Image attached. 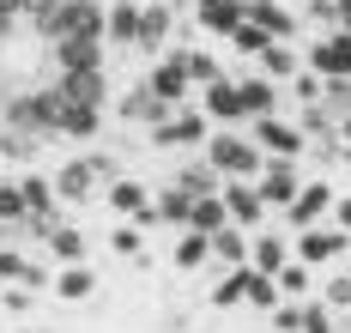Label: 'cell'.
I'll return each instance as SVG.
<instances>
[{
	"instance_id": "1",
	"label": "cell",
	"mask_w": 351,
	"mask_h": 333,
	"mask_svg": "<svg viewBox=\"0 0 351 333\" xmlns=\"http://www.w3.org/2000/svg\"><path fill=\"white\" fill-rule=\"evenodd\" d=\"M206 164L218 170V176L254 182V176H261V164H267V151L254 146V134H248V127H212V140H206Z\"/></svg>"
},
{
	"instance_id": "2",
	"label": "cell",
	"mask_w": 351,
	"mask_h": 333,
	"mask_svg": "<svg viewBox=\"0 0 351 333\" xmlns=\"http://www.w3.org/2000/svg\"><path fill=\"white\" fill-rule=\"evenodd\" d=\"M115 176H121V170H115L109 151H79V158H67V164L55 170V194L79 206V200H91L104 182H115Z\"/></svg>"
},
{
	"instance_id": "3",
	"label": "cell",
	"mask_w": 351,
	"mask_h": 333,
	"mask_svg": "<svg viewBox=\"0 0 351 333\" xmlns=\"http://www.w3.org/2000/svg\"><path fill=\"white\" fill-rule=\"evenodd\" d=\"M104 18H109L104 0H61V6L36 25V37H43V42H61V37H104ZM104 42H109V37H104Z\"/></svg>"
},
{
	"instance_id": "4",
	"label": "cell",
	"mask_w": 351,
	"mask_h": 333,
	"mask_svg": "<svg viewBox=\"0 0 351 333\" xmlns=\"http://www.w3.org/2000/svg\"><path fill=\"white\" fill-rule=\"evenodd\" d=\"M212 127H218V121H212L200 103H182L170 121H158V127H152V146H158V151H206Z\"/></svg>"
},
{
	"instance_id": "5",
	"label": "cell",
	"mask_w": 351,
	"mask_h": 333,
	"mask_svg": "<svg viewBox=\"0 0 351 333\" xmlns=\"http://www.w3.org/2000/svg\"><path fill=\"white\" fill-rule=\"evenodd\" d=\"M346 255H351V230H339L333 219L297 230V260H309V267H339Z\"/></svg>"
},
{
	"instance_id": "6",
	"label": "cell",
	"mask_w": 351,
	"mask_h": 333,
	"mask_svg": "<svg viewBox=\"0 0 351 333\" xmlns=\"http://www.w3.org/2000/svg\"><path fill=\"white\" fill-rule=\"evenodd\" d=\"M115 115H121L128 127H145V134H152L158 121H170V115H176V103H164V97L152 91V79H134V85L115 97Z\"/></svg>"
},
{
	"instance_id": "7",
	"label": "cell",
	"mask_w": 351,
	"mask_h": 333,
	"mask_svg": "<svg viewBox=\"0 0 351 333\" xmlns=\"http://www.w3.org/2000/svg\"><path fill=\"white\" fill-rule=\"evenodd\" d=\"M248 134H254V146L267 151V158H303V151H309V134H303L297 121H285V115L248 121Z\"/></svg>"
},
{
	"instance_id": "8",
	"label": "cell",
	"mask_w": 351,
	"mask_h": 333,
	"mask_svg": "<svg viewBox=\"0 0 351 333\" xmlns=\"http://www.w3.org/2000/svg\"><path fill=\"white\" fill-rule=\"evenodd\" d=\"M152 91H158V97H164V103H176V110H182V103H188V91H194V79H188V42H182V49H164V55H158V61H152Z\"/></svg>"
},
{
	"instance_id": "9",
	"label": "cell",
	"mask_w": 351,
	"mask_h": 333,
	"mask_svg": "<svg viewBox=\"0 0 351 333\" xmlns=\"http://www.w3.org/2000/svg\"><path fill=\"white\" fill-rule=\"evenodd\" d=\"M333 200H339V194H333V182H303L297 188V200H291V206H285V230H309V224H321V219H333Z\"/></svg>"
},
{
	"instance_id": "10",
	"label": "cell",
	"mask_w": 351,
	"mask_h": 333,
	"mask_svg": "<svg viewBox=\"0 0 351 333\" xmlns=\"http://www.w3.org/2000/svg\"><path fill=\"white\" fill-rule=\"evenodd\" d=\"M254 188H261V200L267 206H291L297 200V188H303V170H297V158H267L261 164V176H254Z\"/></svg>"
},
{
	"instance_id": "11",
	"label": "cell",
	"mask_w": 351,
	"mask_h": 333,
	"mask_svg": "<svg viewBox=\"0 0 351 333\" xmlns=\"http://www.w3.org/2000/svg\"><path fill=\"white\" fill-rule=\"evenodd\" d=\"M303 67H315L321 79H351V37L346 31H321L303 55Z\"/></svg>"
},
{
	"instance_id": "12",
	"label": "cell",
	"mask_w": 351,
	"mask_h": 333,
	"mask_svg": "<svg viewBox=\"0 0 351 333\" xmlns=\"http://www.w3.org/2000/svg\"><path fill=\"white\" fill-rule=\"evenodd\" d=\"M218 194H224V206H230V224H243V230H267V212H273V206L261 200V188H254V182L224 176V188H218Z\"/></svg>"
},
{
	"instance_id": "13",
	"label": "cell",
	"mask_w": 351,
	"mask_h": 333,
	"mask_svg": "<svg viewBox=\"0 0 351 333\" xmlns=\"http://www.w3.org/2000/svg\"><path fill=\"white\" fill-rule=\"evenodd\" d=\"M200 110H206L218 127H248V115H243V91H237V73L212 79L206 91H200Z\"/></svg>"
},
{
	"instance_id": "14",
	"label": "cell",
	"mask_w": 351,
	"mask_h": 333,
	"mask_svg": "<svg viewBox=\"0 0 351 333\" xmlns=\"http://www.w3.org/2000/svg\"><path fill=\"white\" fill-rule=\"evenodd\" d=\"M97 127H104V110H97V103H79V97H67V103H61V121H55V140L91 146V140H97Z\"/></svg>"
},
{
	"instance_id": "15",
	"label": "cell",
	"mask_w": 351,
	"mask_h": 333,
	"mask_svg": "<svg viewBox=\"0 0 351 333\" xmlns=\"http://www.w3.org/2000/svg\"><path fill=\"white\" fill-rule=\"evenodd\" d=\"M237 91H243V115H248V121H261V115H279V110H285L279 79H267V73H248V79H237Z\"/></svg>"
},
{
	"instance_id": "16",
	"label": "cell",
	"mask_w": 351,
	"mask_h": 333,
	"mask_svg": "<svg viewBox=\"0 0 351 333\" xmlns=\"http://www.w3.org/2000/svg\"><path fill=\"white\" fill-rule=\"evenodd\" d=\"M170 25H176V6L170 0H145L140 6V55H164V37H170Z\"/></svg>"
},
{
	"instance_id": "17",
	"label": "cell",
	"mask_w": 351,
	"mask_h": 333,
	"mask_svg": "<svg viewBox=\"0 0 351 333\" xmlns=\"http://www.w3.org/2000/svg\"><path fill=\"white\" fill-rule=\"evenodd\" d=\"M55 49V67L61 73H79V67H104V37H61V42H49Z\"/></svg>"
},
{
	"instance_id": "18",
	"label": "cell",
	"mask_w": 351,
	"mask_h": 333,
	"mask_svg": "<svg viewBox=\"0 0 351 333\" xmlns=\"http://www.w3.org/2000/svg\"><path fill=\"white\" fill-rule=\"evenodd\" d=\"M243 18H248L243 0H194V25L212 31V37H224V42H230V31H237Z\"/></svg>"
},
{
	"instance_id": "19",
	"label": "cell",
	"mask_w": 351,
	"mask_h": 333,
	"mask_svg": "<svg viewBox=\"0 0 351 333\" xmlns=\"http://www.w3.org/2000/svg\"><path fill=\"white\" fill-rule=\"evenodd\" d=\"M19 194H25V206H31V219H43V224H55L61 212V194H55V176H36V170H25L19 176Z\"/></svg>"
},
{
	"instance_id": "20",
	"label": "cell",
	"mask_w": 351,
	"mask_h": 333,
	"mask_svg": "<svg viewBox=\"0 0 351 333\" xmlns=\"http://www.w3.org/2000/svg\"><path fill=\"white\" fill-rule=\"evenodd\" d=\"M55 79H61V91H67V97L109 110V73H104V67H79V73H55Z\"/></svg>"
},
{
	"instance_id": "21",
	"label": "cell",
	"mask_w": 351,
	"mask_h": 333,
	"mask_svg": "<svg viewBox=\"0 0 351 333\" xmlns=\"http://www.w3.org/2000/svg\"><path fill=\"white\" fill-rule=\"evenodd\" d=\"M104 37L115 49H140V0H115L104 18Z\"/></svg>"
},
{
	"instance_id": "22",
	"label": "cell",
	"mask_w": 351,
	"mask_h": 333,
	"mask_svg": "<svg viewBox=\"0 0 351 333\" xmlns=\"http://www.w3.org/2000/svg\"><path fill=\"white\" fill-rule=\"evenodd\" d=\"M49 291L61 297V303H85V297L97 291V273L85 267V260H67V267H55V285Z\"/></svg>"
},
{
	"instance_id": "23",
	"label": "cell",
	"mask_w": 351,
	"mask_h": 333,
	"mask_svg": "<svg viewBox=\"0 0 351 333\" xmlns=\"http://www.w3.org/2000/svg\"><path fill=\"white\" fill-rule=\"evenodd\" d=\"M104 194H109V206H115L121 219H140L145 206H152V188H145L140 176H115V182H109Z\"/></svg>"
},
{
	"instance_id": "24",
	"label": "cell",
	"mask_w": 351,
	"mask_h": 333,
	"mask_svg": "<svg viewBox=\"0 0 351 333\" xmlns=\"http://www.w3.org/2000/svg\"><path fill=\"white\" fill-rule=\"evenodd\" d=\"M291 255H297V249L285 243V230H261V236L248 243V267H261V273H279Z\"/></svg>"
},
{
	"instance_id": "25",
	"label": "cell",
	"mask_w": 351,
	"mask_h": 333,
	"mask_svg": "<svg viewBox=\"0 0 351 333\" xmlns=\"http://www.w3.org/2000/svg\"><path fill=\"white\" fill-rule=\"evenodd\" d=\"M206 303H212V309H243V303H248V267H224V273L212 279Z\"/></svg>"
},
{
	"instance_id": "26",
	"label": "cell",
	"mask_w": 351,
	"mask_h": 333,
	"mask_svg": "<svg viewBox=\"0 0 351 333\" xmlns=\"http://www.w3.org/2000/svg\"><path fill=\"white\" fill-rule=\"evenodd\" d=\"M248 243L254 236H248L243 224H224V230H212V260L218 267H248Z\"/></svg>"
},
{
	"instance_id": "27",
	"label": "cell",
	"mask_w": 351,
	"mask_h": 333,
	"mask_svg": "<svg viewBox=\"0 0 351 333\" xmlns=\"http://www.w3.org/2000/svg\"><path fill=\"white\" fill-rule=\"evenodd\" d=\"M43 249L61 260V267H67V260H85V230L67 224V219H55V224H49V236H43Z\"/></svg>"
},
{
	"instance_id": "28",
	"label": "cell",
	"mask_w": 351,
	"mask_h": 333,
	"mask_svg": "<svg viewBox=\"0 0 351 333\" xmlns=\"http://www.w3.org/2000/svg\"><path fill=\"white\" fill-rule=\"evenodd\" d=\"M170 182L182 188V194H188V200H200V194H218V188H224V176H218V170H212L206 158H194V164H182V170H176Z\"/></svg>"
},
{
	"instance_id": "29",
	"label": "cell",
	"mask_w": 351,
	"mask_h": 333,
	"mask_svg": "<svg viewBox=\"0 0 351 333\" xmlns=\"http://www.w3.org/2000/svg\"><path fill=\"white\" fill-rule=\"evenodd\" d=\"M0 127H19V134H36V140H49L43 134V110H36V91H19V97H6V121Z\"/></svg>"
},
{
	"instance_id": "30",
	"label": "cell",
	"mask_w": 351,
	"mask_h": 333,
	"mask_svg": "<svg viewBox=\"0 0 351 333\" xmlns=\"http://www.w3.org/2000/svg\"><path fill=\"white\" fill-rule=\"evenodd\" d=\"M224 224H230V206H224V194H200V200L188 206V230H200V236L224 230Z\"/></svg>"
},
{
	"instance_id": "31",
	"label": "cell",
	"mask_w": 351,
	"mask_h": 333,
	"mask_svg": "<svg viewBox=\"0 0 351 333\" xmlns=\"http://www.w3.org/2000/svg\"><path fill=\"white\" fill-rule=\"evenodd\" d=\"M176 267H182V273L218 267V260H212V236H200V230H182V243H176Z\"/></svg>"
},
{
	"instance_id": "32",
	"label": "cell",
	"mask_w": 351,
	"mask_h": 333,
	"mask_svg": "<svg viewBox=\"0 0 351 333\" xmlns=\"http://www.w3.org/2000/svg\"><path fill=\"white\" fill-rule=\"evenodd\" d=\"M254 61H261V73H267V79H291V73H297V67H303L291 42H267V49H261Z\"/></svg>"
},
{
	"instance_id": "33",
	"label": "cell",
	"mask_w": 351,
	"mask_h": 333,
	"mask_svg": "<svg viewBox=\"0 0 351 333\" xmlns=\"http://www.w3.org/2000/svg\"><path fill=\"white\" fill-rule=\"evenodd\" d=\"M279 279H273V273H261V267H248V309H267V315H273V309H279Z\"/></svg>"
},
{
	"instance_id": "34",
	"label": "cell",
	"mask_w": 351,
	"mask_h": 333,
	"mask_svg": "<svg viewBox=\"0 0 351 333\" xmlns=\"http://www.w3.org/2000/svg\"><path fill=\"white\" fill-rule=\"evenodd\" d=\"M285 91H291V103H321V97H327V79H321L315 67H297V73L285 79Z\"/></svg>"
},
{
	"instance_id": "35",
	"label": "cell",
	"mask_w": 351,
	"mask_h": 333,
	"mask_svg": "<svg viewBox=\"0 0 351 333\" xmlns=\"http://www.w3.org/2000/svg\"><path fill=\"white\" fill-rule=\"evenodd\" d=\"M267 42H279V37H273V31L261 25V18H243V25L230 31V49H237V55H261Z\"/></svg>"
},
{
	"instance_id": "36",
	"label": "cell",
	"mask_w": 351,
	"mask_h": 333,
	"mask_svg": "<svg viewBox=\"0 0 351 333\" xmlns=\"http://www.w3.org/2000/svg\"><path fill=\"white\" fill-rule=\"evenodd\" d=\"M25 219H31V206H25V194H19V176H6V182H0V224L25 230Z\"/></svg>"
},
{
	"instance_id": "37",
	"label": "cell",
	"mask_w": 351,
	"mask_h": 333,
	"mask_svg": "<svg viewBox=\"0 0 351 333\" xmlns=\"http://www.w3.org/2000/svg\"><path fill=\"white\" fill-rule=\"evenodd\" d=\"M254 18H261V25H267V31H273L279 42H291V37H297V12H291L285 0H267V6H261Z\"/></svg>"
},
{
	"instance_id": "38",
	"label": "cell",
	"mask_w": 351,
	"mask_h": 333,
	"mask_svg": "<svg viewBox=\"0 0 351 333\" xmlns=\"http://www.w3.org/2000/svg\"><path fill=\"white\" fill-rule=\"evenodd\" d=\"M152 206H158V219H164V224H176V230H188V206H194V200H188V194H182L176 182L164 188V194H158Z\"/></svg>"
},
{
	"instance_id": "39",
	"label": "cell",
	"mask_w": 351,
	"mask_h": 333,
	"mask_svg": "<svg viewBox=\"0 0 351 333\" xmlns=\"http://www.w3.org/2000/svg\"><path fill=\"white\" fill-rule=\"evenodd\" d=\"M36 134H19V127H0V164H31Z\"/></svg>"
},
{
	"instance_id": "40",
	"label": "cell",
	"mask_w": 351,
	"mask_h": 333,
	"mask_svg": "<svg viewBox=\"0 0 351 333\" xmlns=\"http://www.w3.org/2000/svg\"><path fill=\"white\" fill-rule=\"evenodd\" d=\"M188 79H194L200 91H206L212 79H224V67H218V55H212V49H194V42H188Z\"/></svg>"
},
{
	"instance_id": "41",
	"label": "cell",
	"mask_w": 351,
	"mask_h": 333,
	"mask_svg": "<svg viewBox=\"0 0 351 333\" xmlns=\"http://www.w3.org/2000/svg\"><path fill=\"white\" fill-rule=\"evenodd\" d=\"M309 273H315L309 260H297V255H291L279 273H273V279H279V291H285V297H303V291H309Z\"/></svg>"
},
{
	"instance_id": "42",
	"label": "cell",
	"mask_w": 351,
	"mask_h": 333,
	"mask_svg": "<svg viewBox=\"0 0 351 333\" xmlns=\"http://www.w3.org/2000/svg\"><path fill=\"white\" fill-rule=\"evenodd\" d=\"M109 249H115V255H128V260H134V255L145 260V230H140L134 219H128V224H115V236H109Z\"/></svg>"
},
{
	"instance_id": "43",
	"label": "cell",
	"mask_w": 351,
	"mask_h": 333,
	"mask_svg": "<svg viewBox=\"0 0 351 333\" xmlns=\"http://www.w3.org/2000/svg\"><path fill=\"white\" fill-rule=\"evenodd\" d=\"M321 303H327V309H351V267L327 279V291H321Z\"/></svg>"
},
{
	"instance_id": "44",
	"label": "cell",
	"mask_w": 351,
	"mask_h": 333,
	"mask_svg": "<svg viewBox=\"0 0 351 333\" xmlns=\"http://www.w3.org/2000/svg\"><path fill=\"white\" fill-rule=\"evenodd\" d=\"M273 328H279V333H297V328H303V303H297V297H279V309H273Z\"/></svg>"
},
{
	"instance_id": "45",
	"label": "cell",
	"mask_w": 351,
	"mask_h": 333,
	"mask_svg": "<svg viewBox=\"0 0 351 333\" xmlns=\"http://www.w3.org/2000/svg\"><path fill=\"white\" fill-rule=\"evenodd\" d=\"M321 103L346 121V115H351V79H327V97H321Z\"/></svg>"
},
{
	"instance_id": "46",
	"label": "cell",
	"mask_w": 351,
	"mask_h": 333,
	"mask_svg": "<svg viewBox=\"0 0 351 333\" xmlns=\"http://www.w3.org/2000/svg\"><path fill=\"white\" fill-rule=\"evenodd\" d=\"M297 333H333V309L327 303H303V328Z\"/></svg>"
},
{
	"instance_id": "47",
	"label": "cell",
	"mask_w": 351,
	"mask_h": 333,
	"mask_svg": "<svg viewBox=\"0 0 351 333\" xmlns=\"http://www.w3.org/2000/svg\"><path fill=\"white\" fill-rule=\"evenodd\" d=\"M36 297H43V291H31V285H6V291H0V303H6V309H19V315H25V309H31Z\"/></svg>"
},
{
	"instance_id": "48",
	"label": "cell",
	"mask_w": 351,
	"mask_h": 333,
	"mask_svg": "<svg viewBox=\"0 0 351 333\" xmlns=\"http://www.w3.org/2000/svg\"><path fill=\"white\" fill-rule=\"evenodd\" d=\"M55 6H61V0H25V18H31V31L49 18V12H55Z\"/></svg>"
},
{
	"instance_id": "49",
	"label": "cell",
	"mask_w": 351,
	"mask_h": 333,
	"mask_svg": "<svg viewBox=\"0 0 351 333\" xmlns=\"http://www.w3.org/2000/svg\"><path fill=\"white\" fill-rule=\"evenodd\" d=\"M327 25H333V31H346V37H351V0H333V18H327Z\"/></svg>"
},
{
	"instance_id": "50",
	"label": "cell",
	"mask_w": 351,
	"mask_h": 333,
	"mask_svg": "<svg viewBox=\"0 0 351 333\" xmlns=\"http://www.w3.org/2000/svg\"><path fill=\"white\" fill-rule=\"evenodd\" d=\"M333 224H339V230H351V194H339V200H333Z\"/></svg>"
},
{
	"instance_id": "51",
	"label": "cell",
	"mask_w": 351,
	"mask_h": 333,
	"mask_svg": "<svg viewBox=\"0 0 351 333\" xmlns=\"http://www.w3.org/2000/svg\"><path fill=\"white\" fill-rule=\"evenodd\" d=\"M339 151H351V115L339 121Z\"/></svg>"
},
{
	"instance_id": "52",
	"label": "cell",
	"mask_w": 351,
	"mask_h": 333,
	"mask_svg": "<svg viewBox=\"0 0 351 333\" xmlns=\"http://www.w3.org/2000/svg\"><path fill=\"white\" fill-rule=\"evenodd\" d=\"M0 12H12V18H25V0H0Z\"/></svg>"
},
{
	"instance_id": "53",
	"label": "cell",
	"mask_w": 351,
	"mask_h": 333,
	"mask_svg": "<svg viewBox=\"0 0 351 333\" xmlns=\"http://www.w3.org/2000/svg\"><path fill=\"white\" fill-rule=\"evenodd\" d=\"M0 121H6V91H0Z\"/></svg>"
},
{
	"instance_id": "54",
	"label": "cell",
	"mask_w": 351,
	"mask_h": 333,
	"mask_svg": "<svg viewBox=\"0 0 351 333\" xmlns=\"http://www.w3.org/2000/svg\"><path fill=\"white\" fill-rule=\"evenodd\" d=\"M0 182H6V170H0Z\"/></svg>"
},
{
	"instance_id": "55",
	"label": "cell",
	"mask_w": 351,
	"mask_h": 333,
	"mask_svg": "<svg viewBox=\"0 0 351 333\" xmlns=\"http://www.w3.org/2000/svg\"><path fill=\"white\" fill-rule=\"evenodd\" d=\"M0 291H6V279H0Z\"/></svg>"
},
{
	"instance_id": "56",
	"label": "cell",
	"mask_w": 351,
	"mask_h": 333,
	"mask_svg": "<svg viewBox=\"0 0 351 333\" xmlns=\"http://www.w3.org/2000/svg\"><path fill=\"white\" fill-rule=\"evenodd\" d=\"M170 6H182V0H170Z\"/></svg>"
}]
</instances>
